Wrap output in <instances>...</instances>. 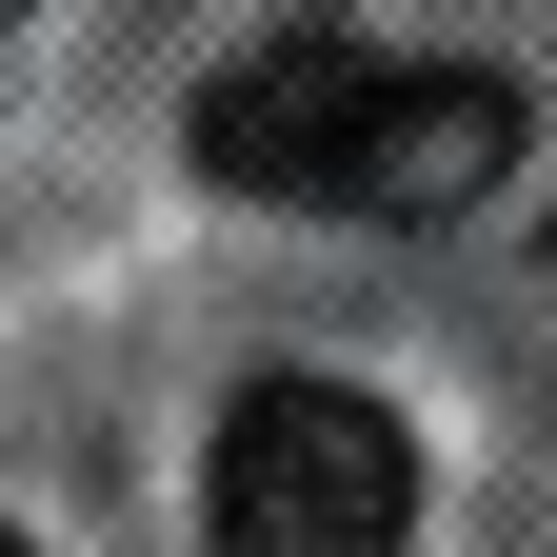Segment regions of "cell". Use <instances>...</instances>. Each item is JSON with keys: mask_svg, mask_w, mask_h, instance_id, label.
Masks as SVG:
<instances>
[{"mask_svg": "<svg viewBox=\"0 0 557 557\" xmlns=\"http://www.w3.org/2000/svg\"><path fill=\"white\" fill-rule=\"evenodd\" d=\"M0 557H21V537H0Z\"/></svg>", "mask_w": 557, "mask_h": 557, "instance_id": "3", "label": "cell"}, {"mask_svg": "<svg viewBox=\"0 0 557 557\" xmlns=\"http://www.w3.org/2000/svg\"><path fill=\"white\" fill-rule=\"evenodd\" d=\"M199 160L299 220H458L518 160V81L379 60V40H259L239 81H199Z\"/></svg>", "mask_w": 557, "mask_h": 557, "instance_id": "1", "label": "cell"}, {"mask_svg": "<svg viewBox=\"0 0 557 557\" xmlns=\"http://www.w3.org/2000/svg\"><path fill=\"white\" fill-rule=\"evenodd\" d=\"M199 537L220 557H418V438L359 379H259L199 458Z\"/></svg>", "mask_w": 557, "mask_h": 557, "instance_id": "2", "label": "cell"}]
</instances>
